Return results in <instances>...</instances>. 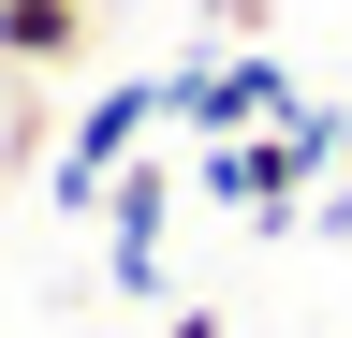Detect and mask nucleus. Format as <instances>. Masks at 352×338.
<instances>
[{"instance_id": "f257e3e1", "label": "nucleus", "mask_w": 352, "mask_h": 338, "mask_svg": "<svg viewBox=\"0 0 352 338\" xmlns=\"http://www.w3.org/2000/svg\"><path fill=\"white\" fill-rule=\"evenodd\" d=\"M279 118H294V74L264 59V45H206V59H176V74H162V133H191V147L279 133Z\"/></svg>"}, {"instance_id": "f03ea898", "label": "nucleus", "mask_w": 352, "mask_h": 338, "mask_svg": "<svg viewBox=\"0 0 352 338\" xmlns=\"http://www.w3.org/2000/svg\"><path fill=\"white\" fill-rule=\"evenodd\" d=\"M176 191H191V162H118V177H103V279H118V294H162Z\"/></svg>"}, {"instance_id": "7ed1b4c3", "label": "nucleus", "mask_w": 352, "mask_h": 338, "mask_svg": "<svg viewBox=\"0 0 352 338\" xmlns=\"http://www.w3.org/2000/svg\"><path fill=\"white\" fill-rule=\"evenodd\" d=\"M147 133H162V89H103V103H74V118H59V206H103L118 162H147Z\"/></svg>"}, {"instance_id": "20e7f679", "label": "nucleus", "mask_w": 352, "mask_h": 338, "mask_svg": "<svg viewBox=\"0 0 352 338\" xmlns=\"http://www.w3.org/2000/svg\"><path fill=\"white\" fill-rule=\"evenodd\" d=\"M88 15H103V0H0V74H74L88 59Z\"/></svg>"}, {"instance_id": "39448f33", "label": "nucleus", "mask_w": 352, "mask_h": 338, "mask_svg": "<svg viewBox=\"0 0 352 338\" xmlns=\"http://www.w3.org/2000/svg\"><path fill=\"white\" fill-rule=\"evenodd\" d=\"M206 45H264V0H206Z\"/></svg>"}, {"instance_id": "423d86ee", "label": "nucleus", "mask_w": 352, "mask_h": 338, "mask_svg": "<svg viewBox=\"0 0 352 338\" xmlns=\"http://www.w3.org/2000/svg\"><path fill=\"white\" fill-rule=\"evenodd\" d=\"M162 338H220V309H162Z\"/></svg>"}]
</instances>
